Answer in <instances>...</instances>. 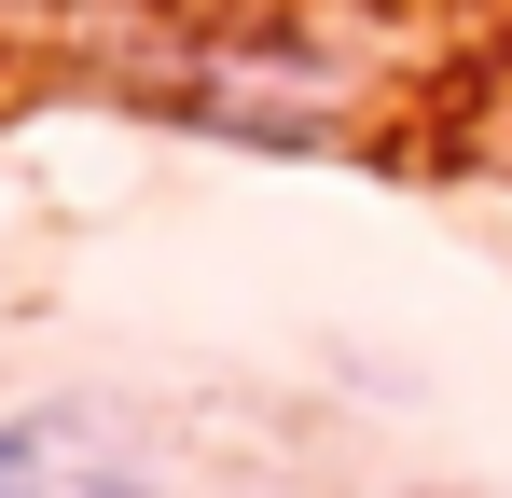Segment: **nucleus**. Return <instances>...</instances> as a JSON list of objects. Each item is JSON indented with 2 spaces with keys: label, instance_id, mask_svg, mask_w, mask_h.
<instances>
[{
  "label": "nucleus",
  "instance_id": "f03ea898",
  "mask_svg": "<svg viewBox=\"0 0 512 498\" xmlns=\"http://www.w3.org/2000/svg\"><path fill=\"white\" fill-rule=\"evenodd\" d=\"M70 498H167L153 471H125V457H97V471H70Z\"/></svg>",
  "mask_w": 512,
  "mask_h": 498
},
{
  "label": "nucleus",
  "instance_id": "7ed1b4c3",
  "mask_svg": "<svg viewBox=\"0 0 512 498\" xmlns=\"http://www.w3.org/2000/svg\"><path fill=\"white\" fill-rule=\"evenodd\" d=\"M499 180H512V153H499Z\"/></svg>",
  "mask_w": 512,
  "mask_h": 498
},
{
  "label": "nucleus",
  "instance_id": "f257e3e1",
  "mask_svg": "<svg viewBox=\"0 0 512 498\" xmlns=\"http://www.w3.org/2000/svg\"><path fill=\"white\" fill-rule=\"evenodd\" d=\"M0 498H70V415H0Z\"/></svg>",
  "mask_w": 512,
  "mask_h": 498
}]
</instances>
